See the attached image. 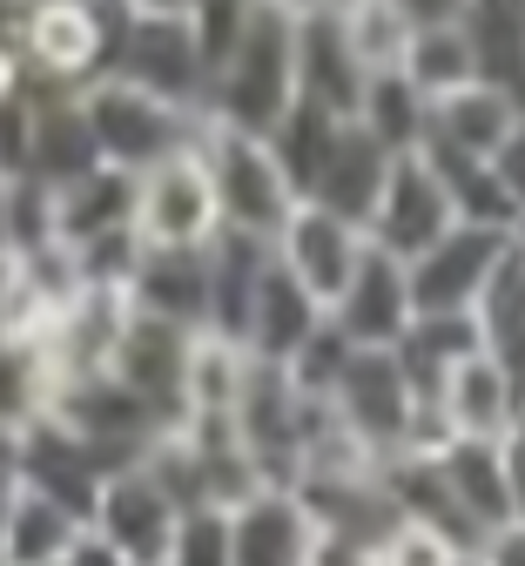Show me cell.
Masks as SVG:
<instances>
[{"instance_id":"obj_1","label":"cell","mask_w":525,"mask_h":566,"mask_svg":"<svg viewBox=\"0 0 525 566\" xmlns=\"http://www.w3.org/2000/svg\"><path fill=\"white\" fill-rule=\"evenodd\" d=\"M290 102H296V21L276 14L270 0H256L243 34L222 48V61L209 67L202 122L270 135L290 115Z\"/></svg>"},{"instance_id":"obj_2","label":"cell","mask_w":525,"mask_h":566,"mask_svg":"<svg viewBox=\"0 0 525 566\" xmlns=\"http://www.w3.org/2000/svg\"><path fill=\"white\" fill-rule=\"evenodd\" d=\"M324 405H330V418H337L378 465L398 459V452H431V446H444L438 418L424 411V398L411 391V378H405V365H398V350H350V365H344V378L330 385Z\"/></svg>"},{"instance_id":"obj_3","label":"cell","mask_w":525,"mask_h":566,"mask_svg":"<svg viewBox=\"0 0 525 566\" xmlns=\"http://www.w3.org/2000/svg\"><path fill=\"white\" fill-rule=\"evenodd\" d=\"M122 0H28L21 8V82L74 88L108 75Z\"/></svg>"},{"instance_id":"obj_4","label":"cell","mask_w":525,"mask_h":566,"mask_svg":"<svg viewBox=\"0 0 525 566\" xmlns=\"http://www.w3.org/2000/svg\"><path fill=\"white\" fill-rule=\"evenodd\" d=\"M196 149H202V169H209V189H216L222 230H243V237L276 243V230L290 223V209H296V189H290V176L276 169L270 142L250 135V128L202 122Z\"/></svg>"},{"instance_id":"obj_5","label":"cell","mask_w":525,"mask_h":566,"mask_svg":"<svg viewBox=\"0 0 525 566\" xmlns=\"http://www.w3.org/2000/svg\"><path fill=\"white\" fill-rule=\"evenodd\" d=\"M82 115H88V128H95L102 163H108V169H128V176L156 169L162 156L189 149V142L202 135V115H196V108H176V102L148 95V88H135V82H115V75H102V82L82 88Z\"/></svg>"},{"instance_id":"obj_6","label":"cell","mask_w":525,"mask_h":566,"mask_svg":"<svg viewBox=\"0 0 525 566\" xmlns=\"http://www.w3.org/2000/svg\"><path fill=\"white\" fill-rule=\"evenodd\" d=\"M108 75L162 95L176 108H196V115H202V95H209V61H202V41H196L189 14H128L122 8Z\"/></svg>"},{"instance_id":"obj_7","label":"cell","mask_w":525,"mask_h":566,"mask_svg":"<svg viewBox=\"0 0 525 566\" xmlns=\"http://www.w3.org/2000/svg\"><path fill=\"white\" fill-rule=\"evenodd\" d=\"M48 418L54 424H67L82 446H95L102 459H108V472H122V465H135L148 446H156L162 432H176V424L148 405L141 391H128L115 371H95V378H67V385H54L48 391Z\"/></svg>"},{"instance_id":"obj_8","label":"cell","mask_w":525,"mask_h":566,"mask_svg":"<svg viewBox=\"0 0 525 566\" xmlns=\"http://www.w3.org/2000/svg\"><path fill=\"white\" fill-rule=\"evenodd\" d=\"M216 230H222V217H216V189H209L196 142L135 176V237H141V250H202Z\"/></svg>"},{"instance_id":"obj_9","label":"cell","mask_w":525,"mask_h":566,"mask_svg":"<svg viewBox=\"0 0 525 566\" xmlns=\"http://www.w3.org/2000/svg\"><path fill=\"white\" fill-rule=\"evenodd\" d=\"M505 230H479V223H452L431 250H418L405 263V283H411V311L418 317H465L479 311L485 283L505 256Z\"/></svg>"},{"instance_id":"obj_10","label":"cell","mask_w":525,"mask_h":566,"mask_svg":"<svg viewBox=\"0 0 525 566\" xmlns=\"http://www.w3.org/2000/svg\"><path fill=\"white\" fill-rule=\"evenodd\" d=\"M452 223H459L452 217V196H444V182L431 176V163L424 156H398L391 176H385V189H378V202H370V217H364V237H370V250L411 263L418 250H431Z\"/></svg>"},{"instance_id":"obj_11","label":"cell","mask_w":525,"mask_h":566,"mask_svg":"<svg viewBox=\"0 0 525 566\" xmlns=\"http://www.w3.org/2000/svg\"><path fill=\"white\" fill-rule=\"evenodd\" d=\"M176 513H182V506L162 492V479L135 459V465H122V472L102 479V500H95L88 526H95L128 566H162L169 533H176Z\"/></svg>"},{"instance_id":"obj_12","label":"cell","mask_w":525,"mask_h":566,"mask_svg":"<svg viewBox=\"0 0 525 566\" xmlns=\"http://www.w3.org/2000/svg\"><path fill=\"white\" fill-rule=\"evenodd\" d=\"M276 263L304 283V291L330 311L337 304V291L357 276V263H364V250H370V237L357 230V223H344V217H330V209H317V202H296L290 209V223L276 230Z\"/></svg>"},{"instance_id":"obj_13","label":"cell","mask_w":525,"mask_h":566,"mask_svg":"<svg viewBox=\"0 0 525 566\" xmlns=\"http://www.w3.org/2000/svg\"><path fill=\"white\" fill-rule=\"evenodd\" d=\"M102 479H108V459L95 446H82L67 424H54L48 411L21 432V492H41V500H54L61 513H74L88 526V513L102 500Z\"/></svg>"},{"instance_id":"obj_14","label":"cell","mask_w":525,"mask_h":566,"mask_svg":"<svg viewBox=\"0 0 525 566\" xmlns=\"http://www.w3.org/2000/svg\"><path fill=\"white\" fill-rule=\"evenodd\" d=\"M196 337H202V331H182V324H162V317L128 311L108 371H115L128 391H141L169 424H182V378H189V350H196Z\"/></svg>"},{"instance_id":"obj_15","label":"cell","mask_w":525,"mask_h":566,"mask_svg":"<svg viewBox=\"0 0 525 566\" xmlns=\"http://www.w3.org/2000/svg\"><path fill=\"white\" fill-rule=\"evenodd\" d=\"M357 350H391L405 331H411V283H405V263L398 256H385V250H364V263H357V276L337 291V304L324 311Z\"/></svg>"},{"instance_id":"obj_16","label":"cell","mask_w":525,"mask_h":566,"mask_svg":"<svg viewBox=\"0 0 525 566\" xmlns=\"http://www.w3.org/2000/svg\"><path fill=\"white\" fill-rule=\"evenodd\" d=\"M28 95H34V122H28V169L21 176H34L48 189H67L74 176L102 169V149H95V128L82 115V95L74 88H41V82H28Z\"/></svg>"},{"instance_id":"obj_17","label":"cell","mask_w":525,"mask_h":566,"mask_svg":"<svg viewBox=\"0 0 525 566\" xmlns=\"http://www.w3.org/2000/svg\"><path fill=\"white\" fill-rule=\"evenodd\" d=\"M317 520L290 485H270L256 500L230 506V566H311Z\"/></svg>"},{"instance_id":"obj_18","label":"cell","mask_w":525,"mask_h":566,"mask_svg":"<svg viewBox=\"0 0 525 566\" xmlns=\"http://www.w3.org/2000/svg\"><path fill=\"white\" fill-rule=\"evenodd\" d=\"M364 61L350 54V34L337 14H311V21H296V102H311L337 122L357 115L364 102Z\"/></svg>"},{"instance_id":"obj_19","label":"cell","mask_w":525,"mask_h":566,"mask_svg":"<svg viewBox=\"0 0 525 566\" xmlns=\"http://www.w3.org/2000/svg\"><path fill=\"white\" fill-rule=\"evenodd\" d=\"M128 311L182 331H209V243L202 250H141L128 276Z\"/></svg>"},{"instance_id":"obj_20","label":"cell","mask_w":525,"mask_h":566,"mask_svg":"<svg viewBox=\"0 0 525 566\" xmlns=\"http://www.w3.org/2000/svg\"><path fill=\"white\" fill-rule=\"evenodd\" d=\"M391 163H398V156L385 149L378 135L357 128V122H344L304 202H317V209H330V217H344V223H357V230H364V217H370V202H378V189H385Z\"/></svg>"},{"instance_id":"obj_21","label":"cell","mask_w":525,"mask_h":566,"mask_svg":"<svg viewBox=\"0 0 525 566\" xmlns=\"http://www.w3.org/2000/svg\"><path fill=\"white\" fill-rule=\"evenodd\" d=\"M512 411H518V391L485 350H472L465 365L444 371V385L431 398V418H438L444 439H498L512 424Z\"/></svg>"},{"instance_id":"obj_22","label":"cell","mask_w":525,"mask_h":566,"mask_svg":"<svg viewBox=\"0 0 525 566\" xmlns=\"http://www.w3.org/2000/svg\"><path fill=\"white\" fill-rule=\"evenodd\" d=\"M317 324H324V304L270 250V270L256 283V304H250V324H243V350H250V358H263V365H290V350L304 344Z\"/></svg>"},{"instance_id":"obj_23","label":"cell","mask_w":525,"mask_h":566,"mask_svg":"<svg viewBox=\"0 0 525 566\" xmlns=\"http://www.w3.org/2000/svg\"><path fill=\"white\" fill-rule=\"evenodd\" d=\"M518 115H525V108H518L512 95H498V88H485V82H465V88H452V95H438V102H431V128H424V142L492 163V156H498V142L512 135ZM424 142H418V149H424Z\"/></svg>"},{"instance_id":"obj_24","label":"cell","mask_w":525,"mask_h":566,"mask_svg":"<svg viewBox=\"0 0 525 566\" xmlns=\"http://www.w3.org/2000/svg\"><path fill=\"white\" fill-rule=\"evenodd\" d=\"M431 465H438L444 485H452L459 513L479 526V539L498 533V526L512 520V492H505L498 439H444V446H431Z\"/></svg>"},{"instance_id":"obj_25","label":"cell","mask_w":525,"mask_h":566,"mask_svg":"<svg viewBox=\"0 0 525 566\" xmlns=\"http://www.w3.org/2000/svg\"><path fill=\"white\" fill-rule=\"evenodd\" d=\"M263 270H270V243L263 237H243V230H216L209 237V331L216 337L243 344V324H250Z\"/></svg>"},{"instance_id":"obj_26","label":"cell","mask_w":525,"mask_h":566,"mask_svg":"<svg viewBox=\"0 0 525 566\" xmlns=\"http://www.w3.org/2000/svg\"><path fill=\"white\" fill-rule=\"evenodd\" d=\"M108 230H135V176L128 169H88L67 189H54V243H88Z\"/></svg>"},{"instance_id":"obj_27","label":"cell","mask_w":525,"mask_h":566,"mask_svg":"<svg viewBox=\"0 0 525 566\" xmlns=\"http://www.w3.org/2000/svg\"><path fill=\"white\" fill-rule=\"evenodd\" d=\"M459 28L472 41L479 82L525 108V0H472Z\"/></svg>"},{"instance_id":"obj_28","label":"cell","mask_w":525,"mask_h":566,"mask_svg":"<svg viewBox=\"0 0 525 566\" xmlns=\"http://www.w3.org/2000/svg\"><path fill=\"white\" fill-rule=\"evenodd\" d=\"M479 344H485V358L512 378L518 405H525V256L505 243L492 283H485V297H479Z\"/></svg>"},{"instance_id":"obj_29","label":"cell","mask_w":525,"mask_h":566,"mask_svg":"<svg viewBox=\"0 0 525 566\" xmlns=\"http://www.w3.org/2000/svg\"><path fill=\"white\" fill-rule=\"evenodd\" d=\"M82 539V520L61 513L41 492H8L0 513V566H61V553Z\"/></svg>"},{"instance_id":"obj_30","label":"cell","mask_w":525,"mask_h":566,"mask_svg":"<svg viewBox=\"0 0 525 566\" xmlns=\"http://www.w3.org/2000/svg\"><path fill=\"white\" fill-rule=\"evenodd\" d=\"M424 163H431V176L444 182V196H452V217L459 223H479V230H505L512 237V196L498 189V176H492V163H479V156H459V149H438V142H424L418 149Z\"/></svg>"},{"instance_id":"obj_31","label":"cell","mask_w":525,"mask_h":566,"mask_svg":"<svg viewBox=\"0 0 525 566\" xmlns=\"http://www.w3.org/2000/svg\"><path fill=\"white\" fill-rule=\"evenodd\" d=\"M350 122L370 128L391 156H418V142H424V128H431V102L391 67V75H370V82H364V102H357Z\"/></svg>"},{"instance_id":"obj_32","label":"cell","mask_w":525,"mask_h":566,"mask_svg":"<svg viewBox=\"0 0 525 566\" xmlns=\"http://www.w3.org/2000/svg\"><path fill=\"white\" fill-rule=\"evenodd\" d=\"M337 128H344L337 115H324V108H311V102H290V115L263 135L270 156H276V169H283L290 189H296V202L311 196V182H317V169H324V156H330Z\"/></svg>"},{"instance_id":"obj_33","label":"cell","mask_w":525,"mask_h":566,"mask_svg":"<svg viewBox=\"0 0 525 566\" xmlns=\"http://www.w3.org/2000/svg\"><path fill=\"white\" fill-rule=\"evenodd\" d=\"M398 75H405L424 102H438V95H452V88L479 82L465 28H459V21H452V28H418L411 48H405V67H398Z\"/></svg>"},{"instance_id":"obj_34","label":"cell","mask_w":525,"mask_h":566,"mask_svg":"<svg viewBox=\"0 0 525 566\" xmlns=\"http://www.w3.org/2000/svg\"><path fill=\"white\" fill-rule=\"evenodd\" d=\"M337 21L350 34V54L364 61V75H391V67H405L411 28H405V14L391 8V0H344Z\"/></svg>"},{"instance_id":"obj_35","label":"cell","mask_w":525,"mask_h":566,"mask_svg":"<svg viewBox=\"0 0 525 566\" xmlns=\"http://www.w3.org/2000/svg\"><path fill=\"white\" fill-rule=\"evenodd\" d=\"M48 411V371L34 344H0V432H21Z\"/></svg>"},{"instance_id":"obj_36","label":"cell","mask_w":525,"mask_h":566,"mask_svg":"<svg viewBox=\"0 0 525 566\" xmlns=\"http://www.w3.org/2000/svg\"><path fill=\"white\" fill-rule=\"evenodd\" d=\"M162 566H230V506H182Z\"/></svg>"},{"instance_id":"obj_37","label":"cell","mask_w":525,"mask_h":566,"mask_svg":"<svg viewBox=\"0 0 525 566\" xmlns=\"http://www.w3.org/2000/svg\"><path fill=\"white\" fill-rule=\"evenodd\" d=\"M350 350H357V344L324 317L304 344L290 350V365H283V371H290V385L304 391V398H330V385H337V378H344V365H350Z\"/></svg>"},{"instance_id":"obj_38","label":"cell","mask_w":525,"mask_h":566,"mask_svg":"<svg viewBox=\"0 0 525 566\" xmlns=\"http://www.w3.org/2000/svg\"><path fill=\"white\" fill-rule=\"evenodd\" d=\"M498 465H505V492H512V520H525V405L498 432Z\"/></svg>"},{"instance_id":"obj_39","label":"cell","mask_w":525,"mask_h":566,"mask_svg":"<svg viewBox=\"0 0 525 566\" xmlns=\"http://www.w3.org/2000/svg\"><path fill=\"white\" fill-rule=\"evenodd\" d=\"M311 566H378V546L357 539V533H337V526H317V539H311Z\"/></svg>"},{"instance_id":"obj_40","label":"cell","mask_w":525,"mask_h":566,"mask_svg":"<svg viewBox=\"0 0 525 566\" xmlns=\"http://www.w3.org/2000/svg\"><path fill=\"white\" fill-rule=\"evenodd\" d=\"M492 176H498V189L512 196V209H525V115H518V122H512V135L498 142Z\"/></svg>"},{"instance_id":"obj_41","label":"cell","mask_w":525,"mask_h":566,"mask_svg":"<svg viewBox=\"0 0 525 566\" xmlns=\"http://www.w3.org/2000/svg\"><path fill=\"white\" fill-rule=\"evenodd\" d=\"M391 8H398V14H405V28L418 34V28H452V21H465L472 0H391Z\"/></svg>"},{"instance_id":"obj_42","label":"cell","mask_w":525,"mask_h":566,"mask_svg":"<svg viewBox=\"0 0 525 566\" xmlns=\"http://www.w3.org/2000/svg\"><path fill=\"white\" fill-rule=\"evenodd\" d=\"M479 559H485V566H525V520H505L498 533H485Z\"/></svg>"},{"instance_id":"obj_43","label":"cell","mask_w":525,"mask_h":566,"mask_svg":"<svg viewBox=\"0 0 525 566\" xmlns=\"http://www.w3.org/2000/svg\"><path fill=\"white\" fill-rule=\"evenodd\" d=\"M61 566H128V559H122V553H115L95 526H82V539H74V546L61 553Z\"/></svg>"},{"instance_id":"obj_44","label":"cell","mask_w":525,"mask_h":566,"mask_svg":"<svg viewBox=\"0 0 525 566\" xmlns=\"http://www.w3.org/2000/svg\"><path fill=\"white\" fill-rule=\"evenodd\" d=\"M28 432V424H21ZM21 432H0V500L21 492Z\"/></svg>"},{"instance_id":"obj_45","label":"cell","mask_w":525,"mask_h":566,"mask_svg":"<svg viewBox=\"0 0 525 566\" xmlns=\"http://www.w3.org/2000/svg\"><path fill=\"white\" fill-rule=\"evenodd\" d=\"M128 14H196V0H122Z\"/></svg>"},{"instance_id":"obj_46","label":"cell","mask_w":525,"mask_h":566,"mask_svg":"<svg viewBox=\"0 0 525 566\" xmlns=\"http://www.w3.org/2000/svg\"><path fill=\"white\" fill-rule=\"evenodd\" d=\"M8 250H14V237H8V176H0V263H8Z\"/></svg>"},{"instance_id":"obj_47","label":"cell","mask_w":525,"mask_h":566,"mask_svg":"<svg viewBox=\"0 0 525 566\" xmlns=\"http://www.w3.org/2000/svg\"><path fill=\"white\" fill-rule=\"evenodd\" d=\"M512 250L525 256V209H518V217H512Z\"/></svg>"},{"instance_id":"obj_48","label":"cell","mask_w":525,"mask_h":566,"mask_svg":"<svg viewBox=\"0 0 525 566\" xmlns=\"http://www.w3.org/2000/svg\"><path fill=\"white\" fill-rule=\"evenodd\" d=\"M0 8H8V14H21V8H28V0H0Z\"/></svg>"},{"instance_id":"obj_49","label":"cell","mask_w":525,"mask_h":566,"mask_svg":"<svg viewBox=\"0 0 525 566\" xmlns=\"http://www.w3.org/2000/svg\"><path fill=\"white\" fill-rule=\"evenodd\" d=\"M0 513H8V500H0Z\"/></svg>"}]
</instances>
